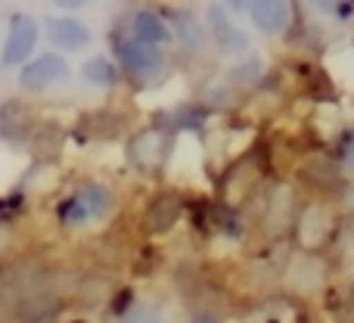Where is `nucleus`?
<instances>
[{"label":"nucleus","mask_w":354,"mask_h":323,"mask_svg":"<svg viewBox=\"0 0 354 323\" xmlns=\"http://www.w3.org/2000/svg\"><path fill=\"white\" fill-rule=\"evenodd\" d=\"M109 205H112L109 190L100 187V183H87L72 199H66L59 205V221H66V224H84L91 218H103L109 212Z\"/></svg>","instance_id":"nucleus-1"},{"label":"nucleus","mask_w":354,"mask_h":323,"mask_svg":"<svg viewBox=\"0 0 354 323\" xmlns=\"http://www.w3.org/2000/svg\"><path fill=\"white\" fill-rule=\"evenodd\" d=\"M35 44H37V22L31 16H12L0 62H3L6 68L25 66V62L31 59V53H35Z\"/></svg>","instance_id":"nucleus-2"},{"label":"nucleus","mask_w":354,"mask_h":323,"mask_svg":"<svg viewBox=\"0 0 354 323\" xmlns=\"http://www.w3.org/2000/svg\"><path fill=\"white\" fill-rule=\"evenodd\" d=\"M68 75V66L62 56L56 53H41L37 59H28L19 72V81H22L25 91H44V87L56 84Z\"/></svg>","instance_id":"nucleus-3"},{"label":"nucleus","mask_w":354,"mask_h":323,"mask_svg":"<svg viewBox=\"0 0 354 323\" xmlns=\"http://www.w3.org/2000/svg\"><path fill=\"white\" fill-rule=\"evenodd\" d=\"M162 62H165L162 53L156 47H149V44H143V41L122 44V66L131 78H137V81L156 78V75L162 72Z\"/></svg>","instance_id":"nucleus-4"},{"label":"nucleus","mask_w":354,"mask_h":323,"mask_svg":"<svg viewBox=\"0 0 354 323\" xmlns=\"http://www.w3.org/2000/svg\"><path fill=\"white\" fill-rule=\"evenodd\" d=\"M208 28H212L214 47L224 50V53H239V50L249 47L245 35L230 22V12H227L224 6H218V3L208 6Z\"/></svg>","instance_id":"nucleus-5"},{"label":"nucleus","mask_w":354,"mask_h":323,"mask_svg":"<svg viewBox=\"0 0 354 323\" xmlns=\"http://www.w3.org/2000/svg\"><path fill=\"white\" fill-rule=\"evenodd\" d=\"M252 25L264 35H280L289 22V0H249Z\"/></svg>","instance_id":"nucleus-6"},{"label":"nucleus","mask_w":354,"mask_h":323,"mask_svg":"<svg viewBox=\"0 0 354 323\" xmlns=\"http://www.w3.org/2000/svg\"><path fill=\"white\" fill-rule=\"evenodd\" d=\"M47 37L62 50H81L91 44V28L72 16H59L47 22Z\"/></svg>","instance_id":"nucleus-7"},{"label":"nucleus","mask_w":354,"mask_h":323,"mask_svg":"<svg viewBox=\"0 0 354 323\" xmlns=\"http://www.w3.org/2000/svg\"><path fill=\"white\" fill-rule=\"evenodd\" d=\"M134 41H143V44H149V47H156V44L171 41V31H168V25L162 22L156 12L143 10L134 16Z\"/></svg>","instance_id":"nucleus-8"},{"label":"nucleus","mask_w":354,"mask_h":323,"mask_svg":"<svg viewBox=\"0 0 354 323\" xmlns=\"http://www.w3.org/2000/svg\"><path fill=\"white\" fill-rule=\"evenodd\" d=\"M177 214H180V202H177V196H159L147 212V227L153 233H162L174 224Z\"/></svg>","instance_id":"nucleus-9"},{"label":"nucleus","mask_w":354,"mask_h":323,"mask_svg":"<svg viewBox=\"0 0 354 323\" xmlns=\"http://www.w3.org/2000/svg\"><path fill=\"white\" fill-rule=\"evenodd\" d=\"M81 75H84L91 84H100V87H109L115 84V66H112L109 59H103V56H97V59H87L84 68H81Z\"/></svg>","instance_id":"nucleus-10"},{"label":"nucleus","mask_w":354,"mask_h":323,"mask_svg":"<svg viewBox=\"0 0 354 323\" xmlns=\"http://www.w3.org/2000/svg\"><path fill=\"white\" fill-rule=\"evenodd\" d=\"M174 25H177V35H180V41L187 44L189 50H199L202 47V31H199V25H196L193 16L174 12Z\"/></svg>","instance_id":"nucleus-11"},{"label":"nucleus","mask_w":354,"mask_h":323,"mask_svg":"<svg viewBox=\"0 0 354 323\" xmlns=\"http://www.w3.org/2000/svg\"><path fill=\"white\" fill-rule=\"evenodd\" d=\"M122 323H165V317H162V311L153 305H134V308H128Z\"/></svg>","instance_id":"nucleus-12"},{"label":"nucleus","mask_w":354,"mask_h":323,"mask_svg":"<svg viewBox=\"0 0 354 323\" xmlns=\"http://www.w3.org/2000/svg\"><path fill=\"white\" fill-rule=\"evenodd\" d=\"M308 3H311L314 10H320V12H336V10H342L345 0H308Z\"/></svg>","instance_id":"nucleus-13"},{"label":"nucleus","mask_w":354,"mask_h":323,"mask_svg":"<svg viewBox=\"0 0 354 323\" xmlns=\"http://www.w3.org/2000/svg\"><path fill=\"white\" fill-rule=\"evenodd\" d=\"M56 6H62V10H81V6L87 3V0H53Z\"/></svg>","instance_id":"nucleus-14"},{"label":"nucleus","mask_w":354,"mask_h":323,"mask_svg":"<svg viewBox=\"0 0 354 323\" xmlns=\"http://www.w3.org/2000/svg\"><path fill=\"white\" fill-rule=\"evenodd\" d=\"M345 156H348V162L354 165V137H351V140H348V147H345Z\"/></svg>","instance_id":"nucleus-15"},{"label":"nucleus","mask_w":354,"mask_h":323,"mask_svg":"<svg viewBox=\"0 0 354 323\" xmlns=\"http://www.w3.org/2000/svg\"><path fill=\"white\" fill-rule=\"evenodd\" d=\"M227 3H230V6H233V10H239V6H243V3H245V0H227Z\"/></svg>","instance_id":"nucleus-16"},{"label":"nucleus","mask_w":354,"mask_h":323,"mask_svg":"<svg viewBox=\"0 0 354 323\" xmlns=\"http://www.w3.org/2000/svg\"><path fill=\"white\" fill-rule=\"evenodd\" d=\"M193 323H212V320H208V317H196Z\"/></svg>","instance_id":"nucleus-17"},{"label":"nucleus","mask_w":354,"mask_h":323,"mask_svg":"<svg viewBox=\"0 0 354 323\" xmlns=\"http://www.w3.org/2000/svg\"><path fill=\"white\" fill-rule=\"evenodd\" d=\"M270 323H280V320H270Z\"/></svg>","instance_id":"nucleus-18"}]
</instances>
